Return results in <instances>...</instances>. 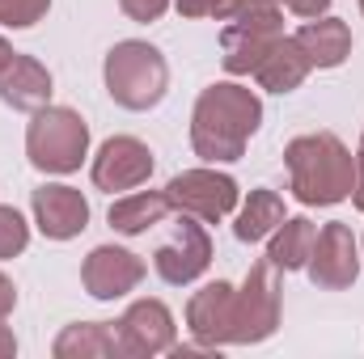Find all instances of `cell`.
<instances>
[{
    "label": "cell",
    "instance_id": "6da1fadb",
    "mask_svg": "<svg viewBox=\"0 0 364 359\" xmlns=\"http://www.w3.org/2000/svg\"><path fill=\"white\" fill-rule=\"evenodd\" d=\"M263 123L259 93L233 81H216L191 110V148L203 161H237Z\"/></svg>",
    "mask_w": 364,
    "mask_h": 359
},
{
    "label": "cell",
    "instance_id": "7a4b0ae2",
    "mask_svg": "<svg viewBox=\"0 0 364 359\" xmlns=\"http://www.w3.org/2000/svg\"><path fill=\"white\" fill-rule=\"evenodd\" d=\"M284 165H288V182H292V194L305 203V207H331V203H343L356 186V157L352 148L331 136V131H309V136H296L288 148H284Z\"/></svg>",
    "mask_w": 364,
    "mask_h": 359
},
{
    "label": "cell",
    "instance_id": "3957f363",
    "mask_svg": "<svg viewBox=\"0 0 364 359\" xmlns=\"http://www.w3.org/2000/svg\"><path fill=\"white\" fill-rule=\"evenodd\" d=\"M102 77H106V93L114 97V106L123 110H153L166 89H170V68H166V55L153 47V43H140V38H123L106 51V64H102Z\"/></svg>",
    "mask_w": 364,
    "mask_h": 359
},
{
    "label": "cell",
    "instance_id": "277c9868",
    "mask_svg": "<svg viewBox=\"0 0 364 359\" xmlns=\"http://www.w3.org/2000/svg\"><path fill=\"white\" fill-rule=\"evenodd\" d=\"M90 153V123L73 106H43L26 127V157L43 174H73Z\"/></svg>",
    "mask_w": 364,
    "mask_h": 359
},
{
    "label": "cell",
    "instance_id": "5b68a950",
    "mask_svg": "<svg viewBox=\"0 0 364 359\" xmlns=\"http://www.w3.org/2000/svg\"><path fill=\"white\" fill-rule=\"evenodd\" d=\"M279 326V275L275 263H255L246 283L233 287V347H250L272 338Z\"/></svg>",
    "mask_w": 364,
    "mask_h": 359
},
{
    "label": "cell",
    "instance_id": "8992f818",
    "mask_svg": "<svg viewBox=\"0 0 364 359\" xmlns=\"http://www.w3.org/2000/svg\"><path fill=\"white\" fill-rule=\"evenodd\" d=\"M284 34V17H279V9L272 13H246V17H233L225 30H220V64H225V72H233V77H250L263 60H267V51L275 47V38Z\"/></svg>",
    "mask_w": 364,
    "mask_h": 359
},
{
    "label": "cell",
    "instance_id": "52a82bcc",
    "mask_svg": "<svg viewBox=\"0 0 364 359\" xmlns=\"http://www.w3.org/2000/svg\"><path fill=\"white\" fill-rule=\"evenodd\" d=\"M166 199L178 216H195V220L216 224L237 207V182L229 174H216V170H186L178 178H170Z\"/></svg>",
    "mask_w": 364,
    "mask_h": 359
},
{
    "label": "cell",
    "instance_id": "ba28073f",
    "mask_svg": "<svg viewBox=\"0 0 364 359\" xmlns=\"http://www.w3.org/2000/svg\"><path fill=\"white\" fill-rule=\"evenodd\" d=\"M153 174V148L144 144V140H136V136H110L102 148H97V157H93V170L90 178L97 190H106V194H114V190H136V186H144Z\"/></svg>",
    "mask_w": 364,
    "mask_h": 359
},
{
    "label": "cell",
    "instance_id": "9c48e42d",
    "mask_svg": "<svg viewBox=\"0 0 364 359\" xmlns=\"http://www.w3.org/2000/svg\"><path fill=\"white\" fill-rule=\"evenodd\" d=\"M360 275V254H356V237L348 224L331 220L318 228V241H314V254H309V279L314 287L322 292H343L352 287Z\"/></svg>",
    "mask_w": 364,
    "mask_h": 359
},
{
    "label": "cell",
    "instance_id": "30bf717a",
    "mask_svg": "<svg viewBox=\"0 0 364 359\" xmlns=\"http://www.w3.org/2000/svg\"><path fill=\"white\" fill-rule=\"evenodd\" d=\"M212 263V237H208V228L195 220V216H182L178 228H174V237L166 241V245H157V254H153V267L157 275L166 279V283H195L203 270Z\"/></svg>",
    "mask_w": 364,
    "mask_h": 359
},
{
    "label": "cell",
    "instance_id": "8fae6325",
    "mask_svg": "<svg viewBox=\"0 0 364 359\" xmlns=\"http://www.w3.org/2000/svg\"><path fill=\"white\" fill-rule=\"evenodd\" d=\"M114 334H119V351L132 359L174 351V317L161 300H136L114 321Z\"/></svg>",
    "mask_w": 364,
    "mask_h": 359
},
{
    "label": "cell",
    "instance_id": "7c38bea8",
    "mask_svg": "<svg viewBox=\"0 0 364 359\" xmlns=\"http://www.w3.org/2000/svg\"><path fill=\"white\" fill-rule=\"evenodd\" d=\"M144 279V258L119 245H97L85 267H81V283L93 300H119L127 292H136Z\"/></svg>",
    "mask_w": 364,
    "mask_h": 359
},
{
    "label": "cell",
    "instance_id": "4fadbf2b",
    "mask_svg": "<svg viewBox=\"0 0 364 359\" xmlns=\"http://www.w3.org/2000/svg\"><path fill=\"white\" fill-rule=\"evenodd\" d=\"M30 207H34V224L51 241H73L90 224V203H85V194L77 186H60V182L55 186H38Z\"/></svg>",
    "mask_w": 364,
    "mask_h": 359
},
{
    "label": "cell",
    "instance_id": "5bb4252c",
    "mask_svg": "<svg viewBox=\"0 0 364 359\" xmlns=\"http://www.w3.org/2000/svg\"><path fill=\"white\" fill-rule=\"evenodd\" d=\"M186 326L203 347H233V283L216 279L186 304Z\"/></svg>",
    "mask_w": 364,
    "mask_h": 359
},
{
    "label": "cell",
    "instance_id": "9a60e30c",
    "mask_svg": "<svg viewBox=\"0 0 364 359\" xmlns=\"http://www.w3.org/2000/svg\"><path fill=\"white\" fill-rule=\"evenodd\" d=\"M0 101L13 110H43L51 101V72L34 55H13V64L0 72Z\"/></svg>",
    "mask_w": 364,
    "mask_h": 359
},
{
    "label": "cell",
    "instance_id": "2e32d148",
    "mask_svg": "<svg viewBox=\"0 0 364 359\" xmlns=\"http://www.w3.org/2000/svg\"><path fill=\"white\" fill-rule=\"evenodd\" d=\"M296 47L309 55V64L314 68H339L348 55H352V30H348V21H339V17H309L296 34Z\"/></svg>",
    "mask_w": 364,
    "mask_h": 359
},
{
    "label": "cell",
    "instance_id": "e0dca14e",
    "mask_svg": "<svg viewBox=\"0 0 364 359\" xmlns=\"http://www.w3.org/2000/svg\"><path fill=\"white\" fill-rule=\"evenodd\" d=\"M309 55L296 47V38L292 34H279L275 38V47L267 51V60L255 68V77H259V85L263 89H272V93H292V89H301V81L309 77Z\"/></svg>",
    "mask_w": 364,
    "mask_h": 359
},
{
    "label": "cell",
    "instance_id": "ac0fdd59",
    "mask_svg": "<svg viewBox=\"0 0 364 359\" xmlns=\"http://www.w3.org/2000/svg\"><path fill=\"white\" fill-rule=\"evenodd\" d=\"M170 211H174V207H170L166 190H140V194L114 199L106 220H110L114 233H123V237H140V233H149L153 224H161Z\"/></svg>",
    "mask_w": 364,
    "mask_h": 359
},
{
    "label": "cell",
    "instance_id": "d6986e66",
    "mask_svg": "<svg viewBox=\"0 0 364 359\" xmlns=\"http://www.w3.org/2000/svg\"><path fill=\"white\" fill-rule=\"evenodd\" d=\"M55 359H110L123 355L119 351V334L106 321H77L55 338Z\"/></svg>",
    "mask_w": 364,
    "mask_h": 359
},
{
    "label": "cell",
    "instance_id": "ffe728a7",
    "mask_svg": "<svg viewBox=\"0 0 364 359\" xmlns=\"http://www.w3.org/2000/svg\"><path fill=\"white\" fill-rule=\"evenodd\" d=\"M314 241H318V224H309L305 216H292V220H284L275 228L272 245H267V258L275 263V270H301V267H309Z\"/></svg>",
    "mask_w": 364,
    "mask_h": 359
},
{
    "label": "cell",
    "instance_id": "44dd1931",
    "mask_svg": "<svg viewBox=\"0 0 364 359\" xmlns=\"http://www.w3.org/2000/svg\"><path fill=\"white\" fill-rule=\"evenodd\" d=\"M279 224H284V199L275 190H250L233 233H237V241H263V237H272Z\"/></svg>",
    "mask_w": 364,
    "mask_h": 359
},
{
    "label": "cell",
    "instance_id": "7402d4cb",
    "mask_svg": "<svg viewBox=\"0 0 364 359\" xmlns=\"http://www.w3.org/2000/svg\"><path fill=\"white\" fill-rule=\"evenodd\" d=\"M30 245V224L17 207H0V258H17Z\"/></svg>",
    "mask_w": 364,
    "mask_h": 359
},
{
    "label": "cell",
    "instance_id": "603a6c76",
    "mask_svg": "<svg viewBox=\"0 0 364 359\" xmlns=\"http://www.w3.org/2000/svg\"><path fill=\"white\" fill-rule=\"evenodd\" d=\"M47 9H51V0H0V26L26 30V26L43 21Z\"/></svg>",
    "mask_w": 364,
    "mask_h": 359
},
{
    "label": "cell",
    "instance_id": "cb8c5ba5",
    "mask_svg": "<svg viewBox=\"0 0 364 359\" xmlns=\"http://www.w3.org/2000/svg\"><path fill=\"white\" fill-rule=\"evenodd\" d=\"M119 9H123L132 21H157V17L170 9V0H119Z\"/></svg>",
    "mask_w": 364,
    "mask_h": 359
},
{
    "label": "cell",
    "instance_id": "d4e9b609",
    "mask_svg": "<svg viewBox=\"0 0 364 359\" xmlns=\"http://www.w3.org/2000/svg\"><path fill=\"white\" fill-rule=\"evenodd\" d=\"M272 9H279V0H225L216 21H233V17H246V13H272Z\"/></svg>",
    "mask_w": 364,
    "mask_h": 359
},
{
    "label": "cell",
    "instance_id": "484cf974",
    "mask_svg": "<svg viewBox=\"0 0 364 359\" xmlns=\"http://www.w3.org/2000/svg\"><path fill=\"white\" fill-rule=\"evenodd\" d=\"M182 17H220L225 0H174Z\"/></svg>",
    "mask_w": 364,
    "mask_h": 359
},
{
    "label": "cell",
    "instance_id": "4316f807",
    "mask_svg": "<svg viewBox=\"0 0 364 359\" xmlns=\"http://www.w3.org/2000/svg\"><path fill=\"white\" fill-rule=\"evenodd\" d=\"M296 17H322L326 9H331V0H284Z\"/></svg>",
    "mask_w": 364,
    "mask_h": 359
},
{
    "label": "cell",
    "instance_id": "83f0119b",
    "mask_svg": "<svg viewBox=\"0 0 364 359\" xmlns=\"http://www.w3.org/2000/svg\"><path fill=\"white\" fill-rule=\"evenodd\" d=\"M13 304H17V287H13V279H9V275H0V321L13 313Z\"/></svg>",
    "mask_w": 364,
    "mask_h": 359
},
{
    "label": "cell",
    "instance_id": "f1b7e54d",
    "mask_svg": "<svg viewBox=\"0 0 364 359\" xmlns=\"http://www.w3.org/2000/svg\"><path fill=\"white\" fill-rule=\"evenodd\" d=\"M352 203L364 211V140H360V153H356V186H352Z\"/></svg>",
    "mask_w": 364,
    "mask_h": 359
},
{
    "label": "cell",
    "instance_id": "f546056e",
    "mask_svg": "<svg viewBox=\"0 0 364 359\" xmlns=\"http://www.w3.org/2000/svg\"><path fill=\"white\" fill-rule=\"evenodd\" d=\"M13 351H17V338H13V330L0 326V359H9Z\"/></svg>",
    "mask_w": 364,
    "mask_h": 359
},
{
    "label": "cell",
    "instance_id": "4dcf8cb0",
    "mask_svg": "<svg viewBox=\"0 0 364 359\" xmlns=\"http://www.w3.org/2000/svg\"><path fill=\"white\" fill-rule=\"evenodd\" d=\"M13 55H17V51H13V47H9V43H4V38H0V72H4V68H9V64H13Z\"/></svg>",
    "mask_w": 364,
    "mask_h": 359
},
{
    "label": "cell",
    "instance_id": "1f68e13d",
    "mask_svg": "<svg viewBox=\"0 0 364 359\" xmlns=\"http://www.w3.org/2000/svg\"><path fill=\"white\" fill-rule=\"evenodd\" d=\"M360 9H364V0H360Z\"/></svg>",
    "mask_w": 364,
    "mask_h": 359
}]
</instances>
